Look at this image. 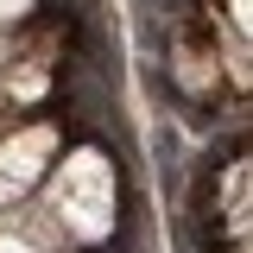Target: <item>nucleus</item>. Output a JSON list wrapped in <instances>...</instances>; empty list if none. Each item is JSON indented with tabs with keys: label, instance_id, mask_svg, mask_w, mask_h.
<instances>
[{
	"label": "nucleus",
	"instance_id": "obj_1",
	"mask_svg": "<svg viewBox=\"0 0 253 253\" xmlns=\"http://www.w3.org/2000/svg\"><path fill=\"white\" fill-rule=\"evenodd\" d=\"M51 203H57L63 228L76 241H101L114 228V171H108V158L101 152H76L51 177Z\"/></svg>",
	"mask_w": 253,
	"mask_h": 253
},
{
	"label": "nucleus",
	"instance_id": "obj_2",
	"mask_svg": "<svg viewBox=\"0 0 253 253\" xmlns=\"http://www.w3.org/2000/svg\"><path fill=\"white\" fill-rule=\"evenodd\" d=\"M51 152H57V133H51V126H26V133H13V139L0 146V203H6V196H26V190L44 177Z\"/></svg>",
	"mask_w": 253,
	"mask_h": 253
},
{
	"label": "nucleus",
	"instance_id": "obj_3",
	"mask_svg": "<svg viewBox=\"0 0 253 253\" xmlns=\"http://www.w3.org/2000/svg\"><path fill=\"white\" fill-rule=\"evenodd\" d=\"M32 0H0V19H13V13H26Z\"/></svg>",
	"mask_w": 253,
	"mask_h": 253
}]
</instances>
